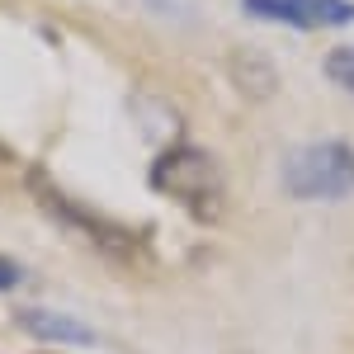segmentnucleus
I'll list each match as a JSON object with an SVG mask.
<instances>
[{
    "label": "nucleus",
    "mask_w": 354,
    "mask_h": 354,
    "mask_svg": "<svg viewBox=\"0 0 354 354\" xmlns=\"http://www.w3.org/2000/svg\"><path fill=\"white\" fill-rule=\"evenodd\" d=\"M151 189L165 194L170 203H180L189 218L198 222H218L227 208V180H222V165L189 142H175L165 147L161 156L151 161Z\"/></svg>",
    "instance_id": "nucleus-1"
},
{
    "label": "nucleus",
    "mask_w": 354,
    "mask_h": 354,
    "mask_svg": "<svg viewBox=\"0 0 354 354\" xmlns=\"http://www.w3.org/2000/svg\"><path fill=\"white\" fill-rule=\"evenodd\" d=\"M283 189L293 198H317V203L354 194V147L340 137L293 147L283 156Z\"/></svg>",
    "instance_id": "nucleus-2"
},
{
    "label": "nucleus",
    "mask_w": 354,
    "mask_h": 354,
    "mask_svg": "<svg viewBox=\"0 0 354 354\" xmlns=\"http://www.w3.org/2000/svg\"><path fill=\"white\" fill-rule=\"evenodd\" d=\"M28 189H33V198H38V203H43L62 227L81 232L95 250H104V255H128V250H137V236L128 232V227L100 218V213H90L85 203H76L71 194H62L53 185V175H48V170H33V175H28Z\"/></svg>",
    "instance_id": "nucleus-3"
},
{
    "label": "nucleus",
    "mask_w": 354,
    "mask_h": 354,
    "mask_svg": "<svg viewBox=\"0 0 354 354\" xmlns=\"http://www.w3.org/2000/svg\"><path fill=\"white\" fill-rule=\"evenodd\" d=\"M250 19H270L283 28H335L354 24V0H241Z\"/></svg>",
    "instance_id": "nucleus-4"
},
{
    "label": "nucleus",
    "mask_w": 354,
    "mask_h": 354,
    "mask_svg": "<svg viewBox=\"0 0 354 354\" xmlns=\"http://www.w3.org/2000/svg\"><path fill=\"white\" fill-rule=\"evenodd\" d=\"M19 326L28 335H48V340H66V345H90V330L71 317H57V312H43V307H24L19 312Z\"/></svg>",
    "instance_id": "nucleus-5"
},
{
    "label": "nucleus",
    "mask_w": 354,
    "mask_h": 354,
    "mask_svg": "<svg viewBox=\"0 0 354 354\" xmlns=\"http://www.w3.org/2000/svg\"><path fill=\"white\" fill-rule=\"evenodd\" d=\"M326 76L340 85L345 95H354V48H335V53L326 57Z\"/></svg>",
    "instance_id": "nucleus-6"
},
{
    "label": "nucleus",
    "mask_w": 354,
    "mask_h": 354,
    "mask_svg": "<svg viewBox=\"0 0 354 354\" xmlns=\"http://www.w3.org/2000/svg\"><path fill=\"white\" fill-rule=\"evenodd\" d=\"M19 279H24V270H19L10 255H0V293H5V288H19Z\"/></svg>",
    "instance_id": "nucleus-7"
}]
</instances>
